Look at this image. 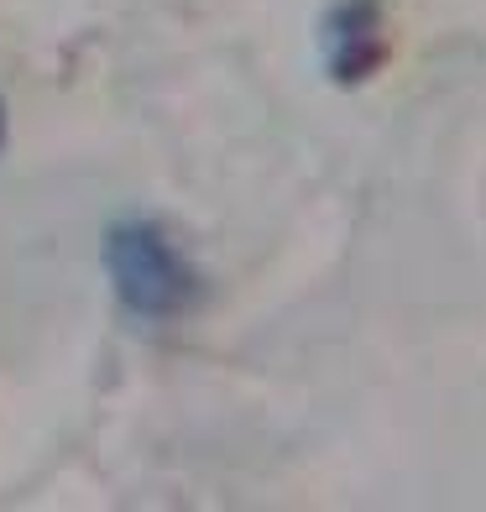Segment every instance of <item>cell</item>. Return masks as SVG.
<instances>
[{"mask_svg": "<svg viewBox=\"0 0 486 512\" xmlns=\"http://www.w3.org/2000/svg\"><path fill=\"white\" fill-rule=\"evenodd\" d=\"M100 267L110 277L115 304L147 324H173L183 314H194L204 298V277L189 262V251L168 236V225H157L147 215L115 220L105 230Z\"/></svg>", "mask_w": 486, "mask_h": 512, "instance_id": "cell-1", "label": "cell"}, {"mask_svg": "<svg viewBox=\"0 0 486 512\" xmlns=\"http://www.w3.org/2000/svg\"><path fill=\"white\" fill-rule=\"evenodd\" d=\"M387 58V32H382V6L377 0H345L330 11V79L335 84H361L372 79Z\"/></svg>", "mask_w": 486, "mask_h": 512, "instance_id": "cell-2", "label": "cell"}, {"mask_svg": "<svg viewBox=\"0 0 486 512\" xmlns=\"http://www.w3.org/2000/svg\"><path fill=\"white\" fill-rule=\"evenodd\" d=\"M0 147H6V105H0Z\"/></svg>", "mask_w": 486, "mask_h": 512, "instance_id": "cell-3", "label": "cell"}]
</instances>
